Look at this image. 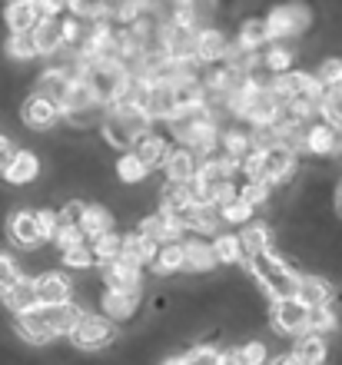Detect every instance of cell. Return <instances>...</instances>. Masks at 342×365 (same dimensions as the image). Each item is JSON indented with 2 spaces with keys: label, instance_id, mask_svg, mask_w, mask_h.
<instances>
[{
  "label": "cell",
  "instance_id": "obj_1",
  "mask_svg": "<svg viewBox=\"0 0 342 365\" xmlns=\"http://www.w3.org/2000/svg\"><path fill=\"white\" fill-rule=\"evenodd\" d=\"M249 272L256 276L263 296H269L273 302L296 296V282H299V276H296V272L286 266V259H279L273 250L263 252V256H256V259H249Z\"/></svg>",
  "mask_w": 342,
  "mask_h": 365
},
{
  "label": "cell",
  "instance_id": "obj_2",
  "mask_svg": "<svg viewBox=\"0 0 342 365\" xmlns=\"http://www.w3.org/2000/svg\"><path fill=\"white\" fill-rule=\"evenodd\" d=\"M150 123L153 120L143 113L140 106H114V110L100 120V126H104V140L110 146H116V150L134 146V140L140 133H146Z\"/></svg>",
  "mask_w": 342,
  "mask_h": 365
},
{
  "label": "cell",
  "instance_id": "obj_3",
  "mask_svg": "<svg viewBox=\"0 0 342 365\" xmlns=\"http://www.w3.org/2000/svg\"><path fill=\"white\" fill-rule=\"evenodd\" d=\"M70 336H74V346H80V349H104L114 342L116 329H114V322L106 316H100V312H84Z\"/></svg>",
  "mask_w": 342,
  "mask_h": 365
},
{
  "label": "cell",
  "instance_id": "obj_4",
  "mask_svg": "<svg viewBox=\"0 0 342 365\" xmlns=\"http://www.w3.org/2000/svg\"><path fill=\"white\" fill-rule=\"evenodd\" d=\"M309 10L303 4H286V7H276L273 14L266 17V34L269 40H286V37H296L309 27Z\"/></svg>",
  "mask_w": 342,
  "mask_h": 365
},
{
  "label": "cell",
  "instance_id": "obj_5",
  "mask_svg": "<svg viewBox=\"0 0 342 365\" xmlns=\"http://www.w3.org/2000/svg\"><path fill=\"white\" fill-rule=\"evenodd\" d=\"M273 329L283 336H303L309 332V306L299 299H279L273 302Z\"/></svg>",
  "mask_w": 342,
  "mask_h": 365
},
{
  "label": "cell",
  "instance_id": "obj_6",
  "mask_svg": "<svg viewBox=\"0 0 342 365\" xmlns=\"http://www.w3.org/2000/svg\"><path fill=\"white\" fill-rule=\"evenodd\" d=\"M17 332L27 339V342H37V346H44V342H50V339H57L50 306H34L30 312L17 316Z\"/></svg>",
  "mask_w": 342,
  "mask_h": 365
},
{
  "label": "cell",
  "instance_id": "obj_7",
  "mask_svg": "<svg viewBox=\"0 0 342 365\" xmlns=\"http://www.w3.org/2000/svg\"><path fill=\"white\" fill-rule=\"evenodd\" d=\"M263 156V170H266V182H286L296 173V150H289L286 143H266L259 150Z\"/></svg>",
  "mask_w": 342,
  "mask_h": 365
},
{
  "label": "cell",
  "instance_id": "obj_8",
  "mask_svg": "<svg viewBox=\"0 0 342 365\" xmlns=\"http://www.w3.org/2000/svg\"><path fill=\"white\" fill-rule=\"evenodd\" d=\"M143 113L150 116V120H173V116H176V96H173V83H146Z\"/></svg>",
  "mask_w": 342,
  "mask_h": 365
},
{
  "label": "cell",
  "instance_id": "obj_9",
  "mask_svg": "<svg viewBox=\"0 0 342 365\" xmlns=\"http://www.w3.org/2000/svg\"><path fill=\"white\" fill-rule=\"evenodd\" d=\"M20 116H24V123L34 126V130H50V126H54V123L60 120V116H64V110H60L57 103H50L47 96L34 93V96L27 100V103H24Z\"/></svg>",
  "mask_w": 342,
  "mask_h": 365
},
{
  "label": "cell",
  "instance_id": "obj_10",
  "mask_svg": "<svg viewBox=\"0 0 342 365\" xmlns=\"http://www.w3.org/2000/svg\"><path fill=\"white\" fill-rule=\"evenodd\" d=\"M34 289H37L40 306H60V302H70V279L64 276V272H44L40 279H34Z\"/></svg>",
  "mask_w": 342,
  "mask_h": 365
},
{
  "label": "cell",
  "instance_id": "obj_11",
  "mask_svg": "<svg viewBox=\"0 0 342 365\" xmlns=\"http://www.w3.org/2000/svg\"><path fill=\"white\" fill-rule=\"evenodd\" d=\"M104 286L110 292H126V296H136V289H140V269L130 266V262L116 259L110 262L104 269Z\"/></svg>",
  "mask_w": 342,
  "mask_h": 365
},
{
  "label": "cell",
  "instance_id": "obj_12",
  "mask_svg": "<svg viewBox=\"0 0 342 365\" xmlns=\"http://www.w3.org/2000/svg\"><path fill=\"white\" fill-rule=\"evenodd\" d=\"M130 153H134L146 170H153V166L166 163V153H170V150H166V140H163L160 133H150V130H146V133H140L134 140V150H130Z\"/></svg>",
  "mask_w": 342,
  "mask_h": 365
},
{
  "label": "cell",
  "instance_id": "obj_13",
  "mask_svg": "<svg viewBox=\"0 0 342 365\" xmlns=\"http://www.w3.org/2000/svg\"><path fill=\"white\" fill-rule=\"evenodd\" d=\"M140 232L143 236H150L153 242H180L183 236V222L173 220V216H166V212H156V216H146V220L140 222Z\"/></svg>",
  "mask_w": 342,
  "mask_h": 365
},
{
  "label": "cell",
  "instance_id": "obj_14",
  "mask_svg": "<svg viewBox=\"0 0 342 365\" xmlns=\"http://www.w3.org/2000/svg\"><path fill=\"white\" fill-rule=\"evenodd\" d=\"M293 299H299V302H303V306H309V309L329 306V302H333V286H329L323 276H299Z\"/></svg>",
  "mask_w": 342,
  "mask_h": 365
},
{
  "label": "cell",
  "instance_id": "obj_15",
  "mask_svg": "<svg viewBox=\"0 0 342 365\" xmlns=\"http://www.w3.org/2000/svg\"><path fill=\"white\" fill-rule=\"evenodd\" d=\"M156 252H160V242H153L150 236H143V232L136 230V232H130V236H124V256H120V259L140 269L143 262L156 259Z\"/></svg>",
  "mask_w": 342,
  "mask_h": 365
},
{
  "label": "cell",
  "instance_id": "obj_16",
  "mask_svg": "<svg viewBox=\"0 0 342 365\" xmlns=\"http://www.w3.org/2000/svg\"><path fill=\"white\" fill-rule=\"evenodd\" d=\"M176 220L183 222V230H196V232H213L223 222L216 206H203V202H190Z\"/></svg>",
  "mask_w": 342,
  "mask_h": 365
},
{
  "label": "cell",
  "instance_id": "obj_17",
  "mask_svg": "<svg viewBox=\"0 0 342 365\" xmlns=\"http://www.w3.org/2000/svg\"><path fill=\"white\" fill-rule=\"evenodd\" d=\"M10 240L17 242V246H24V250H30V246H37L40 242V230H37V212H27V210H20L10 216Z\"/></svg>",
  "mask_w": 342,
  "mask_h": 365
},
{
  "label": "cell",
  "instance_id": "obj_18",
  "mask_svg": "<svg viewBox=\"0 0 342 365\" xmlns=\"http://www.w3.org/2000/svg\"><path fill=\"white\" fill-rule=\"evenodd\" d=\"M163 166H166L170 182H183V186H190L193 176H196V170H200L193 150H173V153H166V163Z\"/></svg>",
  "mask_w": 342,
  "mask_h": 365
},
{
  "label": "cell",
  "instance_id": "obj_19",
  "mask_svg": "<svg viewBox=\"0 0 342 365\" xmlns=\"http://www.w3.org/2000/svg\"><path fill=\"white\" fill-rule=\"evenodd\" d=\"M293 359L299 365H323L326 362V339L319 336V332H313V329L303 332L293 349Z\"/></svg>",
  "mask_w": 342,
  "mask_h": 365
},
{
  "label": "cell",
  "instance_id": "obj_20",
  "mask_svg": "<svg viewBox=\"0 0 342 365\" xmlns=\"http://www.w3.org/2000/svg\"><path fill=\"white\" fill-rule=\"evenodd\" d=\"M183 259L190 272H209L216 266V252L206 240H186L183 242Z\"/></svg>",
  "mask_w": 342,
  "mask_h": 365
},
{
  "label": "cell",
  "instance_id": "obj_21",
  "mask_svg": "<svg viewBox=\"0 0 342 365\" xmlns=\"http://www.w3.org/2000/svg\"><path fill=\"white\" fill-rule=\"evenodd\" d=\"M34 40H37V53H57L64 47V24L57 17H44L34 27Z\"/></svg>",
  "mask_w": 342,
  "mask_h": 365
},
{
  "label": "cell",
  "instance_id": "obj_22",
  "mask_svg": "<svg viewBox=\"0 0 342 365\" xmlns=\"http://www.w3.org/2000/svg\"><path fill=\"white\" fill-rule=\"evenodd\" d=\"M40 20H44V14L37 4H7V24L14 34H30Z\"/></svg>",
  "mask_w": 342,
  "mask_h": 365
},
{
  "label": "cell",
  "instance_id": "obj_23",
  "mask_svg": "<svg viewBox=\"0 0 342 365\" xmlns=\"http://www.w3.org/2000/svg\"><path fill=\"white\" fill-rule=\"evenodd\" d=\"M193 202V192H190V186H183V182H166L163 186V192H160V206L163 210L160 212H166V216H180L186 206Z\"/></svg>",
  "mask_w": 342,
  "mask_h": 365
},
{
  "label": "cell",
  "instance_id": "obj_24",
  "mask_svg": "<svg viewBox=\"0 0 342 365\" xmlns=\"http://www.w3.org/2000/svg\"><path fill=\"white\" fill-rule=\"evenodd\" d=\"M70 73L67 70H47L44 77H40V87H37V93L40 96H47L50 103H64V96H67V90H70Z\"/></svg>",
  "mask_w": 342,
  "mask_h": 365
},
{
  "label": "cell",
  "instance_id": "obj_25",
  "mask_svg": "<svg viewBox=\"0 0 342 365\" xmlns=\"http://www.w3.org/2000/svg\"><path fill=\"white\" fill-rule=\"evenodd\" d=\"M193 47H196V60L213 63V60H219L226 53V40H223V34H216V30H200V34L193 37Z\"/></svg>",
  "mask_w": 342,
  "mask_h": 365
},
{
  "label": "cell",
  "instance_id": "obj_26",
  "mask_svg": "<svg viewBox=\"0 0 342 365\" xmlns=\"http://www.w3.org/2000/svg\"><path fill=\"white\" fill-rule=\"evenodd\" d=\"M94 106H96L94 90L86 87L84 80H74L70 90H67V96H64V103H60V110H64L67 116H74V113H84V110H94Z\"/></svg>",
  "mask_w": 342,
  "mask_h": 365
},
{
  "label": "cell",
  "instance_id": "obj_27",
  "mask_svg": "<svg viewBox=\"0 0 342 365\" xmlns=\"http://www.w3.org/2000/svg\"><path fill=\"white\" fill-rule=\"evenodd\" d=\"M4 299H7V309H14L17 316H24V312H30L34 306H40V302H37V289H34V279H24V276H20V282L10 289Z\"/></svg>",
  "mask_w": 342,
  "mask_h": 365
},
{
  "label": "cell",
  "instance_id": "obj_28",
  "mask_svg": "<svg viewBox=\"0 0 342 365\" xmlns=\"http://www.w3.org/2000/svg\"><path fill=\"white\" fill-rule=\"evenodd\" d=\"M90 252H94V259H96V262L110 266V262H116L120 256H124V236H116L114 230L104 232V236H96V240H94Z\"/></svg>",
  "mask_w": 342,
  "mask_h": 365
},
{
  "label": "cell",
  "instance_id": "obj_29",
  "mask_svg": "<svg viewBox=\"0 0 342 365\" xmlns=\"http://www.w3.org/2000/svg\"><path fill=\"white\" fill-rule=\"evenodd\" d=\"M153 266H156L160 276H170V272L186 269V259H183V242H163L160 252H156V259H153Z\"/></svg>",
  "mask_w": 342,
  "mask_h": 365
},
{
  "label": "cell",
  "instance_id": "obj_30",
  "mask_svg": "<svg viewBox=\"0 0 342 365\" xmlns=\"http://www.w3.org/2000/svg\"><path fill=\"white\" fill-rule=\"evenodd\" d=\"M306 150L309 153H333L336 150V126L329 123H319V126H309V133H306Z\"/></svg>",
  "mask_w": 342,
  "mask_h": 365
},
{
  "label": "cell",
  "instance_id": "obj_31",
  "mask_svg": "<svg viewBox=\"0 0 342 365\" xmlns=\"http://www.w3.org/2000/svg\"><path fill=\"white\" fill-rule=\"evenodd\" d=\"M104 312H106V319H110V322H116V319H130L136 312V296H126V292H110V289H106Z\"/></svg>",
  "mask_w": 342,
  "mask_h": 365
},
{
  "label": "cell",
  "instance_id": "obj_32",
  "mask_svg": "<svg viewBox=\"0 0 342 365\" xmlns=\"http://www.w3.org/2000/svg\"><path fill=\"white\" fill-rule=\"evenodd\" d=\"M239 246H243V256L256 259V256L269 252V230L266 226H246L239 236Z\"/></svg>",
  "mask_w": 342,
  "mask_h": 365
},
{
  "label": "cell",
  "instance_id": "obj_33",
  "mask_svg": "<svg viewBox=\"0 0 342 365\" xmlns=\"http://www.w3.org/2000/svg\"><path fill=\"white\" fill-rule=\"evenodd\" d=\"M110 226H114V220H110V212H106L104 206H86L84 220H80V230H84V236L96 240V236L110 232Z\"/></svg>",
  "mask_w": 342,
  "mask_h": 365
},
{
  "label": "cell",
  "instance_id": "obj_34",
  "mask_svg": "<svg viewBox=\"0 0 342 365\" xmlns=\"http://www.w3.org/2000/svg\"><path fill=\"white\" fill-rule=\"evenodd\" d=\"M37 173H40L37 156H34V153H17V156H14V163H10V170L4 176H7L10 182H17V186H20V182H30Z\"/></svg>",
  "mask_w": 342,
  "mask_h": 365
},
{
  "label": "cell",
  "instance_id": "obj_35",
  "mask_svg": "<svg viewBox=\"0 0 342 365\" xmlns=\"http://www.w3.org/2000/svg\"><path fill=\"white\" fill-rule=\"evenodd\" d=\"M319 113L326 116L329 126H336V130L342 126V83L339 87H326L323 100H319Z\"/></svg>",
  "mask_w": 342,
  "mask_h": 365
},
{
  "label": "cell",
  "instance_id": "obj_36",
  "mask_svg": "<svg viewBox=\"0 0 342 365\" xmlns=\"http://www.w3.org/2000/svg\"><path fill=\"white\" fill-rule=\"evenodd\" d=\"M263 43H269L266 20H246L243 30H239V47L243 50H259Z\"/></svg>",
  "mask_w": 342,
  "mask_h": 365
},
{
  "label": "cell",
  "instance_id": "obj_37",
  "mask_svg": "<svg viewBox=\"0 0 342 365\" xmlns=\"http://www.w3.org/2000/svg\"><path fill=\"white\" fill-rule=\"evenodd\" d=\"M7 53L14 60H34L37 57V40H34V30L30 34H14L7 40Z\"/></svg>",
  "mask_w": 342,
  "mask_h": 365
},
{
  "label": "cell",
  "instance_id": "obj_38",
  "mask_svg": "<svg viewBox=\"0 0 342 365\" xmlns=\"http://www.w3.org/2000/svg\"><path fill=\"white\" fill-rule=\"evenodd\" d=\"M116 173H120V180H124V182H143L150 170H146V166H143L134 153H124V156H120V163H116Z\"/></svg>",
  "mask_w": 342,
  "mask_h": 365
},
{
  "label": "cell",
  "instance_id": "obj_39",
  "mask_svg": "<svg viewBox=\"0 0 342 365\" xmlns=\"http://www.w3.org/2000/svg\"><path fill=\"white\" fill-rule=\"evenodd\" d=\"M213 252H216V262H239L243 259L239 236H219V240L213 242Z\"/></svg>",
  "mask_w": 342,
  "mask_h": 365
},
{
  "label": "cell",
  "instance_id": "obj_40",
  "mask_svg": "<svg viewBox=\"0 0 342 365\" xmlns=\"http://www.w3.org/2000/svg\"><path fill=\"white\" fill-rule=\"evenodd\" d=\"M339 326V316L333 312V306H316L309 309V329L316 332H329V329Z\"/></svg>",
  "mask_w": 342,
  "mask_h": 365
},
{
  "label": "cell",
  "instance_id": "obj_41",
  "mask_svg": "<svg viewBox=\"0 0 342 365\" xmlns=\"http://www.w3.org/2000/svg\"><path fill=\"white\" fill-rule=\"evenodd\" d=\"M289 63H293V53H289V50L276 40L273 47L266 50V67L273 70V73H289Z\"/></svg>",
  "mask_w": 342,
  "mask_h": 365
},
{
  "label": "cell",
  "instance_id": "obj_42",
  "mask_svg": "<svg viewBox=\"0 0 342 365\" xmlns=\"http://www.w3.org/2000/svg\"><path fill=\"white\" fill-rule=\"evenodd\" d=\"M20 282V269L10 256H0V296H7L10 289Z\"/></svg>",
  "mask_w": 342,
  "mask_h": 365
},
{
  "label": "cell",
  "instance_id": "obj_43",
  "mask_svg": "<svg viewBox=\"0 0 342 365\" xmlns=\"http://www.w3.org/2000/svg\"><path fill=\"white\" fill-rule=\"evenodd\" d=\"M60 250H74V246H84V230L80 226H67V222H60L57 226V236H54Z\"/></svg>",
  "mask_w": 342,
  "mask_h": 365
},
{
  "label": "cell",
  "instance_id": "obj_44",
  "mask_svg": "<svg viewBox=\"0 0 342 365\" xmlns=\"http://www.w3.org/2000/svg\"><path fill=\"white\" fill-rule=\"evenodd\" d=\"M219 220L223 222H246V220H253V206L243 202V200H233L229 206L219 210Z\"/></svg>",
  "mask_w": 342,
  "mask_h": 365
},
{
  "label": "cell",
  "instance_id": "obj_45",
  "mask_svg": "<svg viewBox=\"0 0 342 365\" xmlns=\"http://www.w3.org/2000/svg\"><path fill=\"white\" fill-rule=\"evenodd\" d=\"M64 262H67L70 269H90L94 266V252L90 246H74V250H64Z\"/></svg>",
  "mask_w": 342,
  "mask_h": 365
},
{
  "label": "cell",
  "instance_id": "obj_46",
  "mask_svg": "<svg viewBox=\"0 0 342 365\" xmlns=\"http://www.w3.org/2000/svg\"><path fill=\"white\" fill-rule=\"evenodd\" d=\"M319 83H323V87H339L342 83V60H323V67H319Z\"/></svg>",
  "mask_w": 342,
  "mask_h": 365
},
{
  "label": "cell",
  "instance_id": "obj_47",
  "mask_svg": "<svg viewBox=\"0 0 342 365\" xmlns=\"http://www.w3.org/2000/svg\"><path fill=\"white\" fill-rule=\"evenodd\" d=\"M239 365H263L266 362V346L263 342H246L243 349H236Z\"/></svg>",
  "mask_w": 342,
  "mask_h": 365
},
{
  "label": "cell",
  "instance_id": "obj_48",
  "mask_svg": "<svg viewBox=\"0 0 342 365\" xmlns=\"http://www.w3.org/2000/svg\"><path fill=\"white\" fill-rule=\"evenodd\" d=\"M266 196H269V186H266V182H246V186L239 190V200L249 202L253 210H256L259 202H266Z\"/></svg>",
  "mask_w": 342,
  "mask_h": 365
},
{
  "label": "cell",
  "instance_id": "obj_49",
  "mask_svg": "<svg viewBox=\"0 0 342 365\" xmlns=\"http://www.w3.org/2000/svg\"><path fill=\"white\" fill-rule=\"evenodd\" d=\"M57 226H60V216L50 210H40L37 212V230H40V240H54L57 236Z\"/></svg>",
  "mask_w": 342,
  "mask_h": 365
},
{
  "label": "cell",
  "instance_id": "obj_50",
  "mask_svg": "<svg viewBox=\"0 0 342 365\" xmlns=\"http://www.w3.org/2000/svg\"><path fill=\"white\" fill-rule=\"evenodd\" d=\"M84 212H86V202H67L64 206V212H57L60 222H67V226H80V220H84Z\"/></svg>",
  "mask_w": 342,
  "mask_h": 365
},
{
  "label": "cell",
  "instance_id": "obj_51",
  "mask_svg": "<svg viewBox=\"0 0 342 365\" xmlns=\"http://www.w3.org/2000/svg\"><path fill=\"white\" fill-rule=\"evenodd\" d=\"M183 359H186V365H216L219 352H216V349H206V346H203V349H193L190 356H183Z\"/></svg>",
  "mask_w": 342,
  "mask_h": 365
},
{
  "label": "cell",
  "instance_id": "obj_52",
  "mask_svg": "<svg viewBox=\"0 0 342 365\" xmlns=\"http://www.w3.org/2000/svg\"><path fill=\"white\" fill-rule=\"evenodd\" d=\"M20 150L14 143H10L7 136H0V173H7L10 163H14V156H17Z\"/></svg>",
  "mask_w": 342,
  "mask_h": 365
},
{
  "label": "cell",
  "instance_id": "obj_53",
  "mask_svg": "<svg viewBox=\"0 0 342 365\" xmlns=\"http://www.w3.org/2000/svg\"><path fill=\"white\" fill-rule=\"evenodd\" d=\"M37 7L44 17H57V14L67 10V0H37Z\"/></svg>",
  "mask_w": 342,
  "mask_h": 365
},
{
  "label": "cell",
  "instance_id": "obj_54",
  "mask_svg": "<svg viewBox=\"0 0 342 365\" xmlns=\"http://www.w3.org/2000/svg\"><path fill=\"white\" fill-rule=\"evenodd\" d=\"M216 365H239V356H236V352H219Z\"/></svg>",
  "mask_w": 342,
  "mask_h": 365
},
{
  "label": "cell",
  "instance_id": "obj_55",
  "mask_svg": "<svg viewBox=\"0 0 342 365\" xmlns=\"http://www.w3.org/2000/svg\"><path fill=\"white\" fill-rule=\"evenodd\" d=\"M273 365H299V362H296V359L293 356H279V359H276V362Z\"/></svg>",
  "mask_w": 342,
  "mask_h": 365
},
{
  "label": "cell",
  "instance_id": "obj_56",
  "mask_svg": "<svg viewBox=\"0 0 342 365\" xmlns=\"http://www.w3.org/2000/svg\"><path fill=\"white\" fill-rule=\"evenodd\" d=\"M163 365H186V359H183V356H173V359H166Z\"/></svg>",
  "mask_w": 342,
  "mask_h": 365
},
{
  "label": "cell",
  "instance_id": "obj_57",
  "mask_svg": "<svg viewBox=\"0 0 342 365\" xmlns=\"http://www.w3.org/2000/svg\"><path fill=\"white\" fill-rule=\"evenodd\" d=\"M336 150H342V126L336 130Z\"/></svg>",
  "mask_w": 342,
  "mask_h": 365
},
{
  "label": "cell",
  "instance_id": "obj_58",
  "mask_svg": "<svg viewBox=\"0 0 342 365\" xmlns=\"http://www.w3.org/2000/svg\"><path fill=\"white\" fill-rule=\"evenodd\" d=\"M10 4H37V0H10Z\"/></svg>",
  "mask_w": 342,
  "mask_h": 365
},
{
  "label": "cell",
  "instance_id": "obj_59",
  "mask_svg": "<svg viewBox=\"0 0 342 365\" xmlns=\"http://www.w3.org/2000/svg\"><path fill=\"white\" fill-rule=\"evenodd\" d=\"M339 202H342V190H339Z\"/></svg>",
  "mask_w": 342,
  "mask_h": 365
}]
</instances>
